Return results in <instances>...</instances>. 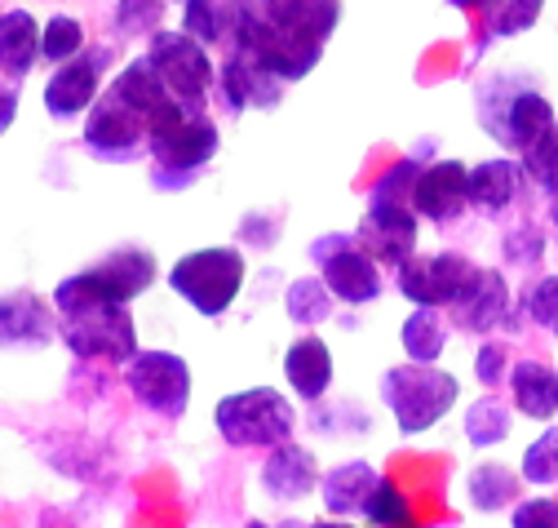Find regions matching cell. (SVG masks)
<instances>
[{"instance_id":"7c38bea8","label":"cell","mask_w":558,"mask_h":528,"mask_svg":"<svg viewBox=\"0 0 558 528\" xmlns=\"http://www.w3.org/2000/svg\"><path fill=\"white\" fill-rule=\"evenodd\" d=\"M111 62V49L98 45V49H85L76 53L72 62L53 68V76L45 81V111L53 120H76V116H89V107L102 98V72Z\"/></svg>"},{"instance_id":"1f68e13d","label":"cell","mask_w":558,"mask_h":528,"mask_svg":"<svg viewBox=\"0 0 558 528\" xmlns=\"http://www.w3.org/2000/svg\"><path fill=\"white\" fill-rule=\"evenodd\" d=\"M332 307H337V298H332V289L324 285V276H302V280H293V285L284 289V315H289L293 324H302V328L324 324V320L332 315Z\"/></svg>"},{"instance_id":"ffe728a7","label":"cell","mask_w":558,"mask_h":528,"mask_svg":"<svg viewBox=\"0 0 558 528\" xmlns=\"http://www.w3.org/2000/svg\"><path fill=\"white\" fill-rule=\"evenodd\" d=\"M381 484V471L373 467V461H341V467H332L324 480H319V497H324V511L332 519H345V515H364L368 511V497L377 493Z\"/></svg>"},{"instance_id":"ba28073f","label":"cell","mask_w":558,"mask_h":528,"mask_svg":"<svg viewBox=\"0 0 558 528\" xmlns=\"http://www.w3.org/2000/svg\"><path fill=\"white\" fill-rule=\"evenodd\" d=\"M311 262L319 267V276L332 289V298L345 302V307H368L386 289L381 267L355 244V231H328V236H319L311 244Z\"/></svg>"},{"instance_id":"8fae6325","label":"cell","mask_w":558,"mask_h":528,"mask_svg":"<svg viewBox=\"0 0 558 528\" xmlns=\"http://www.w3.org/2000/svg\"><path fill=\"white\" fill-rule=\"evenodd\" d=\"M474 267H478V262H470L465 253H452V249H444V253H412L403 267L395 272V285L416 307L448 311L461 298V289L470 285Z\"/></svg>"},{"instance_id":"f1b7e54d","label":"cell","mask_w":558,"mask_h":528,"mask_svg":"<svg viewBox=\"0 0 558 528\" xmlns=\"http://www.w3.org/2000/svg\"><path fill=\"white\" fill-rule=\"evenodd\" d=\"M545 14V0H493L483 10V32H478V45H474V58L493 45V40H514L523 32H532Z\"/></svg>"},{"instance_id":"ee69618b","label":"cell","mask_w":558,"mask_h":528,"mask_svg":"<svg viewBox=\"0 0 558 528\" xmlns=\"http://www.w3.org/2000/svg\"><path fill=\"white\" fill-rule=\"evenodd\" d=\"M452 10H461V14H483L487 5H493V0H448Z\"/></svg>"},{"instance_id":"44dd1931","label":"cell","mask_w":558,"mask_h":528,"mask_svg":"<svg viewBox=\"0 0 558 528\" xmlns=\"http://www.w3.org/2000/svg\"><path fill=\"white\" fill-rule=\"evenodd\" d=\"M510 405L514 413L532 422H554L558 418V364L545 360H519L510 369Z\"/></svg>"},{"instance_id":"8992f818","label":"cell","mask_w":558,"mask_h":528,"mask_svg":"<svg viewBox=\"0 0 558 528\" xmlns=\"http://www.w3.org/2000/svg\"><path fill=\"white\" fill-rule=\"evenodd\" d=\"M214 427L231 448H279L293 440L298 427V409L284 391L275 386H248V391H231L214 409Z\"/></svg>"},{"instance_id":"7a4b0ae2","label":"cell","mask_w":558,"mask_h":528,"mask_svg":"<svg viewBox=\"0 0 558 528\" xmlns=\"http://www.w3.org/2000/svg\"><path fill=\"white\" fill-rule=\"evenodd\" d=\"M474 107H478V124L483 134L497 147H506L510 156H523L532 143H541L549 129L558 124L554 103L536 89L532 76L519 72H497L474 89Z\"/></svg>"},{"instance_id":"ac0fdd59","label":"cell","mask_w":558,"mask_h":528,"mask_svg":"<svg viewBox=\"0 0 558 528\" xmlns=\"http://www.w3.org/2000/svg\"><path fill=\"white\" fill-rule=\"evenodd\" d=\"M319 480L324 476H319L315 453L306 444H293V440L270 448L266 461H262V489L275 502H302V497H311L319 489Z\"/></svg>"},{"instance_id":"f6af8a7d","label":"cell","mask_w":558,"mask_h":528,"mask_svg":"<svg viewBox=\"0 0 558 528\" xmlns=\"http://www.w3.org/2000/svg\"><path fill=\"white\" fill-rule=\"evenodd\" d=\"M306 528H355L351 519H315V524H306Z\"/></svg>"},{"instance_id":"277c9868","label":"cell","mask_w":558,"mask_h":528,"mask_svg":"<svg viewBox=\"0 0 558 528\" xmlns=\"http://www.w3.org/2000/svg\"><path fill=\"white\" fill-rule=\"evenodd\" d=\"M461 400V382L457 373L439 369V364H395L381 373V405L390 409L395 427L403 435H422L430 427H439Z\"/></svg>"},{"instance_id":"2e32d148","label":"cell","mask_w":558,"mask_h":528,"mask_svg":"<svg viewBox=\"0 0 558 528\" xmlns=\"http://www.w3.org/2000/svg\"><path fill=\"white\" fill-rule=\"evenodd\" d=\"M412 209L435 227L457 223L470 209V165L465 160H435L422 165V178L412 187Z\"/></svg>"},{"instance_id":"74e56055","label":"cell","mask_w":558,"mask_h":528,"mask_svg":"<svg viewBox=\"0 0 558 528\" xmlns=\"http://www.w3.org/2000/svg\"><path fill=\"white\" fill-rule=\"evenodd\" d=\"M519 307H523V315L541 328V334H549V338L558 343V272H549V276L532 280Z\"/></svg>"},{"instance_id":"bcb514c9","label":"cell","mask_w":558,"mask_h":528,"mask_svg":"<svg viewBox=\"0 0 558 528\" xmlns=\"http://www.w3.org/2000/svg\"><path fill=\"white\" fill-rule=\"evenodd\" d=\"M549 223H554V231H558V201L549 205Z\"/></svg>"},{"instance_id":"d4e9b609","label":"cell","mask_w":558,"mask_h":528,"mask_svg":"<svg viewBox=\"0 0 558 528\" xmlns=\"http://www.w3.org/2000/svg\"><path fill=\"white\" fill-rule=\"evenodd\" d=\"M332 351L324 338L306 334L284 351V382L293 386L298 400H319V395L332 386Z\"/></svg>"},{"instance_id":"836d02e7","label":"cell","mask_w":558,"mask_h":528,"mask_svg":"<svg viewBox=\"0 0 558 528\" xmlns=\"http://www.w3.org/2000/svg\"><path fill=\"white\" fill-rule=\"evenodd\" d=\"M76 53H85V27L81 19L72 14H53L40 32V58H49L53 68H62V62H72Z\"/></svg>"},{"instance_id":"b9f144b4","label":"cell","mask_w":558,"mask_h":528,"mask_svg":"<svg viewBox=\"0 0 558 528\" xmlns=\"http://www.w3.org/2000/svg\"><path fill=\"white\" fill-rule=\"evenodd\" d=\"M510 528H558V497H523L510 515Z\"/></svg>"},{"instance_id":"d6986e66","label":"cell","mask_w":558,"mask_h":528,"mask_svg":"<svg viewBox=\"0 0 558 528\" xmlns=\"http://www.w3.org/2000/svg\"><path fill=\"white\" fill-rule=\"evenodd\" d=\"M523 165L510 156H493V160H478L470 169V209L483 218H501L506 209H514V201L523 195Z\"/></svg>"},{"instance_id":"4316f807","label":"cell","mask_w":558,"mask_h":528,"mask_svg":"<svg viewBox=\"0 0 558 528\" xmlns=\"http://www.w3.org/2000/svg\"><path fill=\"white\" fill-rule=\"evenodd\" d=\"M523 476H514L510 467H501V461H483V467H474L470 476H465V497H470V506L474 511H483V515H497V511H514L519 502H523Z\"/></svg>"},{"instance_id":"ab89813d","label":"cell","mask_w":558,"mask_h":528,"mask_svg":"<svg viewBox=\"0 0 558 528\" xmlns=\"http://www.w3.org/2000/svg\"><path fill=\"white\" fill-rule=\"evenodd\" d=\"M501 257L510 262V267H536V262L545 257V236L536 223H519L506 240H501Z\"/></svg>"},{"instance_id":"e0dca14e","label":"cell","mask_w":558,"mask_h":528,"mask_svg":"<svg viewBox=\"0 0 558 528\" xmlns=\"http://www.w3.org/2000/svg\"><path fill=\"white\" fill-rule=\"evenodd\" d=\"M62 338V324L53 302H40L36 293H5L0 298V347L19 351V347H49Z\"/></svg>"},{"instance_id":"7dc6e473","label":"cell","mask_w":558,"mask_h":528,"mask_svg":"<svg viewBox=\"0 0 558 528\" xmlns=\"http://www.w3.org/2000/svg\"><path fill=\"white\" fill-rule=\"evenodd\" d=\"M248 528H266V524H248Z\"/></svg>"},{"instance_id":"603a6c76","label":"cell","mask_w":558,"mask_h":528,"mask_svg":"<svg viewBox=\"0 0 558 528\" xmlns=\"http://www.w3.org/2000/svg\"><path fill=\"white\" fill-rule=\"evenodd\" d=\"M40 23L27 10H5L0 14V76L5 81H27L40 62Z\"/></svg>"},{"instance_id":"d590c367","label":"cell","mask_w":558,"mask_h":528,"mask_svg":"<svg viewBox=\"0 0 558 528\" xmlns=\"http://www.w3.org/2000/svg\"><path fill=\"white\" fill-rule=\"evenodd\" d=\"M422 178V160L416 156H403L395 160L368 191V205H412V187Z\"/></svg>"},{"instance_id":"3957f363","label":"cell","mask_w":558,"mask_h":528,"mask_svg":"<svg viewBox=\"0 0 558 528\" xmlns=\"http://www.w3.org/2000/svg\"><path fill=\"white\" fill-rule=\"evenodd\" d=\"M222 134L208 111H173L160 124H151L147 139V156H151V182L165 191H182L191 187L208 160L218 156Z\"/></svg>"},{"instance_id":"7bdbcfd3","label":"cell","mask_w":558,"mask_h":528,"mask_svg":"<svg viewBox=\"0 0 558 528\" xmlns=\"http://www.w3.org/2000/svg\"><path fill=\"white\" fill-rule=\"evenodd\" d=\"M14 120H19V89H14V81L0 76V134H10Z\"/></svg>"},{"instance_id":"9a60e30c","label":"cell","mask_w":558,"mask_h":528,"mask_svg":"<svg viewBox=\"0 0 558 528\" xmlns=\"http://www.w3.org/2000/svg\"><path fill=\"white\" fill-rule=\"evenodd\" d=\"M416 209L412 205H368L360 227H355V244L377 262V267H403L416 253Z\"/></svg>"},{"instance_id":"60d3db41","label":"cell","mask_w":558,"mask_h":528,"mask_svg":"<svg viewBox=\"0 0 558 528\" xmlns=\"http://www.w3.org/2000/svg\"><path fill=\"white\" fill-rule=\"evenodd\" d=\"M510 369H514V360H510V347L506 343H483L478 347V356H474V377L493 391V386H501V382H510Z\"/></svg>"},{"instance_id":"5bb4252c","label":"cell","mask_w":558,"mask_h":528,"mask_svg":"<svg viewBox=\"0 0 558 528\" xmlns=\"http://www.w3.org/2000/svg\"><path fill=\"white\" fill-rule=\"evenodd\" d=\"M218 103L231 111V116H244V111H270L284 98V81H279L262 58L244 53V49H227L222 68H218Z\"/></svg>"},{"instance_id":"f546056e","label":"cell","mask_w":558,"mask_h":528,"mask_svg":"<svg viewBox=\"0 0 558 528\" xmlns=\"http://www.w3.org/2000/svg\"><path fill=\"white\" fill-rule=\"evenodd\" d=\"M461 427H465V440L474 448H497L514 431V405H506V395L487 391V395H478V400L465 409Z\"/></svg>"},{"instance_id":"83f0119b","label":"cell","mask_w":558,"mask_h":528,"mask_svg":"<svg viewBox=\"0 0 558 528\" xmlns=\"http://www.w3.org/2000/svg\"><path fill=\"white\" fill-rule=\"evenodd\" d=\"M399 347L412 364H439L448 351V320L435 307H412V315L399 328Z\"/></svg>"},{"instance_id":"52a82bcc","label":"cell","mask_w":558,"mask_h":528,"mask_svg":"<svg viewBox=\"0 0 558 528\" xmlns=\"http://www.w3.org/2000/svg\"><path fill=\"white\" fill-rule=\"evenodd\" d=\"M143 58L156 68V76L165 81V89L173 94L178 107H186V111L208 107V98H214V89H218V68H214V58H208V49L199 40H191L182 27H160L147 40Z\"/></svg>"},{"instance_id":"e575fe53","label":"cell","mask_w":558,"mask_h":528,"mask_svg":"<svg viewBox=\"0 0 558 528\" xmlns=\"http://www.w3.org/2000/svg\"><path fill=\"white\" fill-rule=\"evenodd\" d=\"M165 23V0H116V14H111V27L116 36L124 40H137V36H156Z\"/></svg>"},{"instance_id":"d6a6232c","label":"cell","mask_w":558,"mask_h":528,"mask_svg":"<svg viewBox=\"0 0 558 528\" xmlns=\"http://www.w3.org/2000/svg\"><path fill=\"white\" fill-rule=\"evenodd\" d=\"M519 165H523L527 182H532L541 195H549V205H554V201H558V124L549 129L541 143H532V147L519 156Z\"/></svg>"},{"instance_id":"5b68a950","label":"cell","mask_w":558,"mask_h":528,"mask_svg":"<svg viewBox=\"0 0 558 528\" xmlns=\"http://www.w3.org/2000/svg\"><path fill=\"white\" fill-rule=\"evenodd\" d=\"M248 276V262L235 244H208V249H191L169 267V289L204 320H218L235 307L240 289Z\"/></svg>"},{"instance_id":"7402d4cb","label":"cell","mask_w":558,"mask_h":528,"mask_svg":"<svg viewBox=\"0 0 558 528\" xmlns=\"http://www.w3.org/2000/svg\"><path fill=\"white\" fill-rule=\"evenodd\" d=\"M102 289L120 302H133V298H143L151 285H156V257L143 249V244H120L111 249L107 257H98L94 267H89Z\"/></svg>"},{"instance_id":"30bf717a","label":"cell","mask_w":558,"mask_h":528,"mask_svg":"<svg viewBox=\"0 0 558 528\" xmlns=\"http://www.w3.org/2000/svg\"><path fill=\"white\" fill-rule=\"evenodd\" d=\"M147 139H151V124L143 111H133L111 85L102 89V98L89 107L85 116V147L107 160V165H124L133 160L137 152H147Z\"/></svg>"},{"instance_id":"484cf974","label":"cell","mask_w":558,"mask_h":528,"mask_svg":"<svg viewBox=\"0 0 558 528\" xmlns=\"http://www.w3.org/2000/svg\"><path fill=\"white\" fill-rule=\"evenodd\" d=\"M253 5L270 23L289 27V32H302L311 40H319V45H328V36L341 23V0H253Z\"/></svg>"},{"instance_id":"cb8c5ba5","label":"cell","mask_w":558,"mask_h":528,"mask_svg":"<svg viewBox=\"0 0 558 528\" xmlns=\"http://www.w3.org/2000/svg\"><path fill=\"white\" fill-rule=\"evenodd\" d=\"M111 89H116L133 111H143V116H147V124H160L165 116L186 111V107H178V103H173V94L165 89V81L156 76V68H151L147 58H133L129 68H120V72H116V81H111Z\"/></svg>"},{"instance_id":"f35d334b","label":"cell","mask_w":558,"mask_h":528,"mask_svg":"<svg viewBox=\"0 0 558 528\" xmlns=\"http://www.w3.org/2000/svg\"><path fill=\"white\" fill-rule=\"evenodd\" d=\"M364 519L368 524H377V528H412V511H408V497L381 476V484H377V493L368 497V511H364Z\"/></svg>"},{"instance_id":"6da1fadb","label":"cell","mask_w":558,"mask_h":528,"mask_svg":"<svg viewBox=\"0 0 558 528\" xmlns=\"http://www.w3.org/2000/svg\"><path fill=\"white\" fill-rule=\"evenodd\" d=\"M53 311L62 324V343L81 360H107V364H129L137 356V328L129 315V302L111 298L102 280L85 267L76 276L58 280L53 289Z\"/></svg>"},{"instance_id":"4dcf8cb0","label":"cell","mask_w":558,"mask_h":528,"mask_svg":"<svg viewBox=\"0 0 558 528\" xmlns=\"http://www.w3.org/2000/svg\"><path fill=\"white\" fill-rule=\"evenodd\" d=\"M182 32L204 49L231 40V0H182Z\"/></svg>"},{"instance_id":"8d00e7d4","label":"cell","mask_w":558,"mask_h":528,"mask_svg":"<svg viewBox=\"0 0 558 528\" xmlns=\"http://www.w3.org/2000/svg\"><path fill=\"white\" fill-rule=\"evenodd\" d=\"M523 480L545 489V484H558V422L545 427L527 448H523Z\"/></svg>"},{"instance_id":"4fadbf2b","label":"cell","mask_w":558,"mask_h":528,"mask_svg":"<svg viewBox=\"0 0 558 528\" xmlns=\"http://www.w3.org/2000/svg\"><path fill=\"white\" fill-rule=\"evenodd\" d=\"M448 320L461 328V334L487 338L497 328L514 324V298H510V280L497 267H474L470 285L461 289V298L448 307Z\"/></svg>"},{"instance_id":"9c48e42d","label":"cell","mask_w":558,"mask_h":528,"mask_svg":"<svg viewBox=\"0 0 558 528\" xmlns=\"http://www.w3.org/2000/svg\"><path fill=\"white\" fill-rule=\"evenodd\" d=\"M124 386L143 409L182 418L191 405V364L178 351H137L124 364Z\"/></svg>"}]
</instances>
